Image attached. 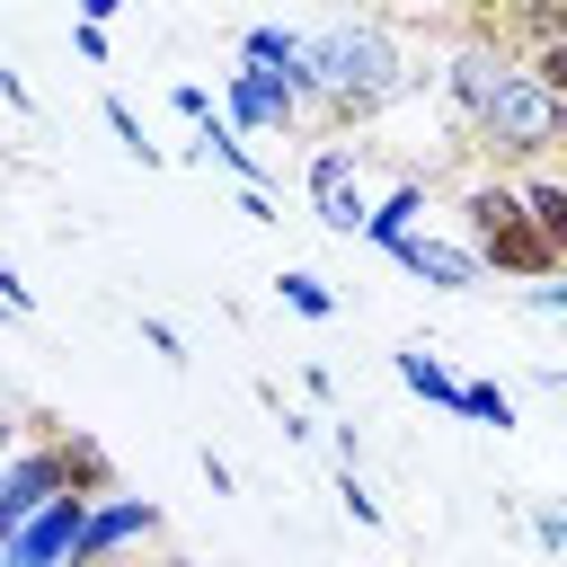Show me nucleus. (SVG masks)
Wrapping results in <instances>:
<instances>
[{
  "label": "nucleus",
  "mask_w": 567,
  "mask_h": 567,
  "mask_svg": "<svg viewBox=\"0 0 567 567\" xmlns=\"http://www.w3.org/2000/svg\"><path fill=\"white\" fill-rule=\"evenodd\" d=\"M452 97H461V115L487 133V151H549V142H567V106L549 97V89H532L523 80V62H487V53H461L452 62Z\"/></svg>",
  "instance_id": "1"
},
{
  "label": "nucleus",
  "mask_w": 567,
  "mask_h": 567,
  "mask_svg": "<svg viewBox=\"0 0 567 567\" xmlns=\"http://www.w3.org/2000/svg\"><path fill=\"white\" fill-rule=\"evenodd\" d=\"M310 89H319V97H337L346 115H363L372 97H390V89H399V53H390V35H381L372 18L319 27V35H310Z\"/></svg>",
  "instance_id": "2"
},
{
  "label": "nucleus",
  "mask_w": 567,
  "mask_h": 567,
  "mask_svg": "<svg viewBox=\"0 0 567 567\" xmlns=\"http://www.w3.org/2000/svg\"><path fill=\"white\" fill-rule=\"evenodd\" d=\"M470 257L478 266H505V275H549L558 266L540 248V230H532V213H523L514 186H478L470 195Z\"/></svg>",
  "instance_id": "3"
},
{
  "label": "nucleus",
  "mask_w": 567,
  "mask_h": 567,
  "mask_svg": "<svg viewBox=\"0 0 567 567\" xmlns=\"http://www.w3.org/2000/svg\"><path fill=\"white\" fill-rule=\"evenodd\" d=\"M97 452H62V443H44V452H18L9 470H0V540L18 532V523H35L53 496H71V470H89Z\"/></svg>",
  "instance_id": "4"
},
{
  "label": "nucleus",
  "mask_w": 567,
  "mask_h": 567,
  "mask_svg": "<svg viewBox=\"0 0 567 567\" xmlns=\"http://www.w3.org/2000/svg\"><path fill=\"white\" fill-rule=\"evenodd\" d=\"M80 523H89V496L71 487V496H53L35 523H18V532L0 540V567H62V558L80 549Z\"/></svg>",
  "instance_id": "5"
},
{
  "label": "nucleus",
  "mask_w": 567,
  "mask_h": 567,
  "mask_svg": "<svg viewBox=\"0 0 567 567\" xmlns=\"http://www.w3.org/2000/svg\"><path fill=\"white\" fill-rule=\"evenodd\" d=\"M310 204L328 230H363V177H354V151H319L310 159Z\"/></svg>",
  "instance_id": "6"
},
{
  "label": "nucleus",
  "mask_w": 567,
  "mask_h": 567,
  "mask_svg": "<svg viewBox=\"0 0 567 567\" xmlns=\"http://www.w3.org/2000/svg\"><path fill=\"white\" fill-rule=\"evenodd\" d=\"M390 257H399L408 275H425L434 292H470V284H478V257H470V248H452V239H425V230H408Z\"/></svg>",
  "instance_id": "7"
},
{
  "label": "nucleus",
  "mask_w": 567,
  "mask_h": 567,
  "mask_svg": "<svg viewBox=\"0 0 567 567\" xmlns=\"http://www.w3.org/2000/svg\"><path fill=\"white\" fill-rule=\"evenodd\" d=\"M142 532H159V514H151L142 496H124V505H106V514H89V523H80V549H71V558H80V567H97L106 549H124V540H142Z\"/></svg>",
  "instance_id": "8"
},
{
  "label": "nucleus",
  "mask_w": 567,
  "mask_h": 567,
  "mask_svg": "<svg viewBox=\"0 0 567 567\" xmlns=\"http://www.w3.org/2000/svg\"><path fill=\"white\" fill-rule=\"evenodd\" d=\"M301 97H310V89H301V80H275V71H239V80H230V115H239V124H275V115L292 124Z\"/></svg>",
  "instance_id": "9"
},
{
  "label": "nucleus",
  "mask_w": 567,
  "mask_h": 567,
  "mask_svg": "<svg viewBox=\"0 0 567 567\" xmlns=\"http://www.w3.org/2000/svg\"><path fill=\"white\" fill-rule=\"evenodd\" d=\"M514 195H523V213H532L540 248L567 266V186H558V177H532V186H514Z\"/></svg>",
  "instance_id": "10"
},
{
  "label": "nucleus",
  "mask_w": 567,
  "mask_h": 567,
  "mask_svg": "<svg viewBox=\"0 0 567 567\" xmlns=\"http://www.w3.org/2000/svg\"><path fill=\"white\" fill-rule=\"evenodd\" d=\"M399 381H408V390H425V399H434V408H461V381H452V372H443V363H434V354H416V346H408V354H399Z\"/></svg>",
  "instance_id": "11"
},
{
  "label": "nucleus",
  "mask_w": 567,
  "mask_h": 567,
  "mask_svg": "<svg viewBox=\"0 0 567 567\" xmlns=\"http://www.w3.org/2000/svg\"><path fill=\"white\" fill-rule=\"evenodd\" d=\"M363 230H372V239H381V248H399V239H408V230H416V186H399V195H390V204H381V213H363Z\"/></svg>",
  "instance_id": "12"
},
{
  "label": "nucleus",
  "mask_w": 567,
  "mask_h": 567,
  "mask_svg": "<svg viewBox=\"0 0 567 567\" xmlns=\"http://www.w3.org/2000/svg\"><path fill=\"white\" fill-rule=\"evenodd\" d=\"M461 416H487V425H514V399L496 381H461Z\"/></svg>",
  "instance_id": "13"
},
{
  "label": "nucleus",
  "mask_w": 567,
  "mask_h": 567,
  "mask_svg": "<svg viewBox=\"0 0 567 567\" xmlns=\"http://www.w3.org/2000/svg\"><path fill=\"white\" fill-rule=\"evenodd\" d=\"M284 301H292V310H310V319H328V292H319V275H284Z\"/></svg>",
  "instance_id": "14"
},
{
  "label": "nucleus",
  "mask_w": 567,
  "mask_h": 567,
  "mask_svg": "<svg viewBox=\"0 0 567 567\" xmlns=\"http://www.w3.org/2000/svg\"><path fill=\"white\" fill-rule=\"evenodd\" d=\"M106 124L124 133V151H142V159H151V142H142V124H133V106H124V97H106Z\"/></svg>",
  "instance_id": "15"
},
{
  "label": "nucleus",
  "mask_w": 567,
  "mask_h": 567,
  "mask_svg": "<svg viewBox=\"0 0 567 567\" xmlns=\"http://www.w3.org/2000/svg\"><path fill=\"white\" fill-rule=\"evenodd\" d=\"M0 470H9V425H0Z\"/></svg>",
  "instance_id": "16"
},
{
  "label": "nucleus",
  "mask_w": 567,
  "mask_h": 567,
  "mask_svg": "<svg viewBox=\"0 0 567 567\" xmlns=\"http://www.w3.org/2000/svg\"><path fill=\"white\" fill-rule=\"evenodd\" d=\"M0 416H9V381H0Z\"/></svg>",
  "instance_id": "17"
}]
</instances>
